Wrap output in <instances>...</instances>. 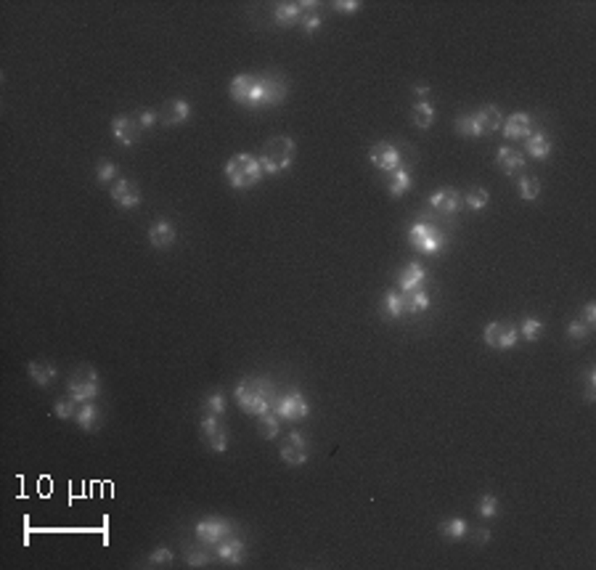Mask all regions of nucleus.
Here are the masks:
<instances>
[{"mask_svg": "<svg viewBox=\"0 0 596 570\" xmlns=\"http://www.w3.org/2000/svg\"><path fill=\"white\" fill-rule=\"evenodd\" d=\"M231 99L247 107V109H268V107H279L284 104L289 85L281 75H236L231 80Z\"/></svg>", "mask_w": 596, "mask_h": 570, "instance_id": "1", "label": "nucleus"}, {"mask_svg": "<svg viewBox=\"0 0 596 570\" xmlns=\"http://www.w3.org/2000/svg\"><path fill=\"white\" fill-rule=\"evenodd\" d=\"M233 395H236L238 406H241L247 414H252V417H257V419H260L262 414H268V411H276V404H279L276 387H273V382L271 380H265V377H247V380H241V382L236 384Z\"/></svg>", "mask_w": 596, "mask_h": 570, "instance_id": "2", "label": "nucleus"}, {"mask_svg": "<svg viewBox=\"0 0 596 570\" xmlns=\"http://www.w3.org/2000/svg\"><path fill=\"white\" fill-rule=\"evenodd\" d=\"M504 125V111L496 107V104H488V107H480L472 114H458L454 122V128L458 135L464 138H482L488 133L501 131Z\"/></svg>", "mask_w": 596, "mask_h": 570, "instance_id": "3", "label": "nucleus"}, {"mask_svg": "<svg viewBox=\"0 0 596 570\" xmlns=\"http://www.w3.org/2000/svg\"><path fill=\"white\" fill-rule=\"evenodd\" d=\"M294 152H297V146H294V141L289 135H273V138H268V141L262 143L260 154H257L262 173L265 176H281V173H286L294 162Z\"/></svg>", "mask_w": 596, "mask_h": 570, "instance_id": "4", "label": "nucleus"}, {"mask_svg": "<svg viewBox=\"0 0 596 570\" xmlns=\"http://www.w3.org/2000/svg\"><path fill=\"white\" fill-rule=\"evenodd\" d=\"M262 176H265V173H262L260 159H257L255 154L238 152L226 162L228 186L236 188V191H247V188L257 186L262 181Z\"/></svg>", "mask_w": 596, "mask_h": 570, "instance_id": "5", "label": "nucleus"}, {"mask_svg": "<svg viewBox=\"0 0 596 570\" xmlns=\"http://www.w3.org/2000/svg\"><path fill=\"white\" fill-rule=\"evenodd\" d=\"M101 393V377L93 366H77L75 372L66 380V395L77 401V404H87L96 401Z\"/></svg>", "mask_w": 596, "mask_h": 570, "instance_id": "6", "label": "nucleus"}, {"mask_svg": "<svg viewBox=\"0 0 596 570\" xmlns=\"http://www.w3.org/2000/svg\"><path fill=\"white\" fill-rule=\"evenodd\" d=\"M408 241L413 244V250L422 255H437L443 253L445 247V236L440 229H434L430 220L419 218L408 231Z\"/></svg>", "mask_w": 596, "mask_h": 570, "instance_id": "7", "label": "nucleus"}, {"mask_svg": "<svg viewBox=\"0 0 596 570\" xmlns=\"http://www.w3.org/2000/svg\"><path fill=\"white\" fill-rule=\"evenodd\" d=\"M482 342L488 348H493V351H511L520 342L517 324H511V321H490L488 327L482 329Z\"/></svg>", "mask_w": 596, "mask_h": 570, "instance_id": "8", "label": "nucleus"}, {"mask_svg": "<svg viewBox=\"0 0 596 570\" xmlns=\"http://www.w3.org/2000/svg\"><path fill=\"white\" fill-rule=\"evenodd\" d=\"M233 523L226 520V517H202L194 526V536L207 544V547H215L217 541H223L226 536H233Z\"/></svg>", "mask_w": 596, "mask_h": 570, "instance_id": "9", "label": "nucleus"}, {"mask_svg": "<svg viewBox=\"0 0 596 570\" xmlns=\"http://www.w3.org/2000/svg\"><path fill=\"white\" fill-rule=\"evenodd\" d=\"M279 451H281L284 464H289V467H303L305 461H308V456H310V443L305 438V432L292 430L289 435H284L281 438V449Z\"/></svg>", "mask_w": 596, "mask_h": 570, "instance_id": "10", "label": "nucleus"}, {"mask_svg": "<svg viewBox=\"0 0 596 570\" xmlns=\"http://www.w3.org/2000/svg\"><path fill=\"white\" fill-rule=\"evenodd\" d=\"M202 440L209 451L215 454H226L228 451V428L223 425V419L215 414H205L202 417Z\"/></svg>", "mask_w": 596, "mask_h": 570, "instance_id": "11", "label": "nucleus"}, {"mask_svg": "<svg viewBox=\"0 0 596 570\" xmlns=\"http://www.w3.org/2000/svg\"><path fill=\"white\" fill-rule=\"evenodd\" d=\"M369 162L382 173H395L398 167H403V154L401 149L390 141H379L369 149Z\"/></svg>", "mask_w": 596, "mask_h": 570, "instance_id": "12", "label": "nucleus"}, {"mask_svg": "<svg viewBox=\"0 0 596 570\" xmlns=\"http://www.w3.org/2000/svg\"><path fill=\"white\" fill-rule=\"evenodd\" d=\"M276 414L281 419H286V422H297V419H305L310 414V404H308V398L300 390H289V393H284L279 398Z\"/></svg>", "mask_w": 596, "mask_h": 570, "instance_id": "13", "label": "nucleus"}, {"mask_svg": "<svg viewBox=\"0 0 596 570\" xmlns=\"http://www.w3.org/2000/svg\"><path fill=\"white\" fill-rule=\"evenodd\" d=\"M109 194L114 199V205L119 210H135L141 205V186L130 181V178H117L111 186H109Z\"/></svg>", "mask_w": 596, "mask_h": 570, "instance_id": "14", "label": "nucleus"}, {"mask_svg": "<svg viewBox=\"0 0 596 570\" xmlns=\"http://www.w3.org/2000/svg\"><path fill=\"white\" fill-rule=\"evenodd\" d=\"M141 125L135 120V114H117L111 120V135L119 146H135L141 141Z\"/></svg>", "mask_w": 596, "mask_h": 570, "instance_id": "15", "label": "nucleus"}, {"mask_svg": "<svg viewBox=\"0 0 596 570\" xmlns=\"http://www.w3.org/2000/svg\"><path fill=\"white\" fill-rule=\"evenodd\" d=\"M464 207V199H461V191L458 188H437L432 197H430V210L443 215V218H451L458 210Z\"/></svg>", "mask_w": 596, "mask_h": 570, "instance_id": "16", "label": "nucleus"}, {"mask_svg": "<svg viewBox=\"0 0 596 570\" xmlns=\"http://www.w3.org/2000/svg\"><path fill=\"white\" fill-rule=\"evenodd\" d=\"M501 131H504V135L511 138V141H525V138L535 131V120H533L530 111H514L509 117H504Z\"/></svg>", "mask_w": 596, "mask_h": 570, "instance_id": "17", "label": "nucleus"}, {"mask_svg": "<svg viewBox=\"0 0 596 570\" xmlns=\"http://www.w3.org/2000/svg\"><path fill=\"white\" fill-rule=\"evenodd\" d=\"M310 8H318V3H313V0H303V3H279V6L273 8V19H276V24H281V27H294V24L303 22L305 11H310Z\"/></svg>", "mask_w": 596, "mask_h": 570, "instance_id": "18", "label": "nucleus"}, {"mask_svg": "<svg viewBox=\"0 0 596 570\" xmlns=\"http://www.w3.org/2000/svg\"><path fill=\"white\" fill-rule=\"evenodd\" d=\"M215 554L226 565H244V559H247V544L236 536H226L223 541L215 544Z\"/></svg>", "mask_w": 596, "mask_h": 570, "instance_id": "19", "label": "nucleus"}, {"mask_svg": "<svg viewBox=\"0 0 596 570\" xmlns=\"http://www.w3.org/2000/svg\"><path fill=\"white\" fill-rule=\"evenodd\" d=\"M175 239H178V231H175V226L170 220L167 218L154 220L152 229H149V244H152L154 250H170L175 244Z\"/></svg>", "mask_w": 596, "mask_h": 570, "instance_id": "20", "label": "nucleus"}, {"mask_svg": "<svg viewBox=\"0 0 596 570\" xmlns=\"http://www.w3.org/2000/svg\"><path fill=\"white\" fill-rule=\"evenodd\" d=\"M191 117V104L183 99H173L167 101L162 109H159V122L167 125V128H175V125H183Z\"/></svg>", "mask_w": 596, "mask_h": 570, "instance_id": "21", "label": "nucleus"}, {"mask_svg": "<svg viewBox=\"0 0 596 570\" xmlns=\"http://www.w3.org/2000/svg\"><path fill=\"white\" fill-rule=\"evenodd\" d=\"M496 165H499V170L504 173V176H517V173L525 170L528 159H525V154L517 152V149H511V146H501L499 152H496Z\"/></svg>", "mask_w": 596, "mask_h": 570, "instance_id": "22", "label": "nucleus"}, {"mask_svg": "<svg viewBox=\"0 0 596 570\" xmlns=\"http://www.w3.org/2000/svg\"><path fill=\"white\" fill-rule=\"evenodd\" d=\"M427 276L430 274H427V268H424L422 263H408L401 274H398V286H401L403 295H408L413 289H422L424 281H427Z\"/></svg>", "mask_w": 596, "mask_h": 570, "instance_id": "23", "label": "nucleus"}, {"mask_svg": "<svg viewBox=\"0 0 596 570\" xmlns=\"http://www.w3.org/2000/svg\"><path fill=\"white\" fill-rule=\"evenodd\" d=\"M379 316L384 321H398L401 316H406V295H403L401 289L384 292V297H382L379 303Z\"/></svg>", "mask_w": 596, "mask_h": 570, "instance_id": "24", "label": "nucleus"}, {"mask_svg": "<svg viewBox=\"0 0 596 570\" xmlns=\"http://www.w3.org/2000/svg\"><path fill=\"white\" fill-rule=\"evenodd\" d=\"M75 422H77V428L85 430V432L98 430V425H101V411H98V406L93 404V401L80 404V408H77V414H75Z\"/></svg>", "mask_w": 596, "mask_h": 570, "instance_id": "25", "label": "nucleus"}, {"mask_svg": "<svg viewBox=\"0 0 596 570\" xmlns=\"http://www.w3.org/2000/svg\"><path fill=\"white\" fill-rule=\"evenodd\" d=\"M525 152L530 154L533 159H546L552 154V141L543 131H533L528 138H525Z\"/></svg>", "mask_w": 596, "mask_h": 570, "instance_id": "26", "label": "nucleus"}, {"mask_svg": "<svg viewBox=\"0 0 596 570\" xmlns=\"http://www.w3.org/2000/svg\"><path fill=\"white\" fill-rule=\"evenodd\" d=\"M27 374H30V380H32L35 384L48 387V384L56 380L59 369H56L54 363H48V361H30V363H27Z\"/></svg>", "mask_w": 596, "mask_h": 570, "instance_id": "27", "label": "nucleus"}, {"mask_svg": "<svg viewBox=\"0 0 596 570\" xmlns=\"http://www.w3.org/2000/svg\"><path fill=\"white\" fill-rule=\"evenodd\" d=\"M411 122L419 128V131H430L434 125V107H432V101L427 99V101H416L413 104V109H411Z\"/></svg>", "mask_w": 596, "mask_h": 570, "instance_id": "28", "label": "nucleus"}, {"mask_svg": "<svg viewBox=\"0 0 596 570\" xmlns=\"http://www.w3.org/2000/svg\"><path fill=\"white\" fill-rule=\"evenodd\" d=\"M430 305H432V297L427 295L424 289H413V292L406 295V313L408 316H419L424 310H430Z\"/></svg>", "mask_w": 596, "mask_h": 570, "instance_id": "29", "label": "nucleus"}, {"mask_svg": "<svg viewBox=\"0 0 596 570\" xmlns=\"http://www.w3.org/2000/svg\"><path fill=\"white\" fill-rule=\"evenodd\" d=\"M413 186V178H411V170L408 167H398L395 173H392V181H390V197H403V194H408Z\"/></svg>", "mask_w": 596, "mask_h": 570, "instance_id": "30", "label": "nucleus"}, {"mask_svg": "<svg viewBox=\"0 0 596 570\" xmlns=\"http://www.w3.org/2000/svg\"><path fill=\"white\" fill-rule=\"evenodd\" d=\"M440 533L445 538H451V541H461L469 533V523H466L464 517H448V520L440 523Z\"/></svg>", "mask_w": 596, "mask_h": 570, "instance_id": "31", "label": "nucleus"}, {"mask_svg": "<svg viewBox=\"0 0 596 570\" xmlns=\"http://www.w3.org/2000/svg\"><path fill=\"white\" fill-rule=\"evenodd\" d=\"M464 207H469L472 212H480V210H485L488 207V202H490V194H488V188H482V186H472L469 191H466L464 197Z\"/></svg>", "mask_w": 596, "mask_h": 570, "instance_id": "32", "label": "nucleus"}, {"mask_svg": "<svg viewBox=\"0 0 596 570\" xmlns=\"http://www.w3.org/2000/svg\"><path fill=\"white\" fill-rule=\"evenodd\" d=\"M517 332H520V340L538 342L541 340V334H543V321L541 318H533V316L522 318V324L517 327Z\"/></svg>", "mask_w": 596, "mask_h": 570, "instance_id": "33", "label": "nucleus"}, {"mask_svg": "<svg viewBox=\"0 0 596 570\" xmlns=\"http://www.w3.org/2000/svg\"><path fill=\"white\" fill-rule=\"evenodd\" d=\"M517 191H520V197L525 202H535V199L541 197V181L533 176H522L517 181Z\"/></svg>", "mask_w": 596, "mask_h": 570, "instance_id": "34", "label": "nucleus"}, {"mask_svg": "<svg viewBox=\"0 0 596 570\" xmlns=\"http://www.w3.org/2000/svg\"><path fill=\"white\" fill-rule=\"evenodd\" d=\"M257 425L262 428V438L265 440H276L279 438V430H281V417L276 411H268L257 419Z\"/></svg>", "mask_w": 596, "mask_h": 570, "instance_id": "35", "label": "nucleus"}, {"mask_svg": "<svg viewBox=\"0 0 596 570\" xmlns=\"http://www.w3.org/2000/svg\"><path fill=\"white\" fill-rule=\"evenodd\" d=\"M183 559L188 568H207V565L212 562V552H209V549H202V547H191V549H186Z\"/></svg>", "mask_w": 596, "mask_h": 570, "instance_id": "36", "label": "nucleus"}, {"mask_svg": "<svg viewBox=\"0 0 596 570\" xmlns=\"http://www.w3.org/2000/svg\"><path fill=\"white\" fill-rule=\"evenodd\" d=\"M205 414H215V417H223V414H226V395H223V390H212V393H207Z\"/></svg>", "mask_w": 596, "mask_h": 570, "instance_id": "37", "label": "nucleus"}, {"mask_svg": "<svg viewBox=\"0 0 596 570\" xmlns=\"http://www.w3.org/2000/svg\"><path fill=\"white\" fill-rule=\"evenodd\" d=\"M77 408H80V404L72 401V398L66 395V398H59V401L54 404V417L56 419H75Z\"/></svg>", "mask_w": 596, "mask_h": 570, "instance_id": "38", "label": "nucleus"}, {"mask_svg": "<svg viewBox=\"0 0 596 570\" xmlns=\"http://www.w3.org/2000/svg\"><path fill=\"white\" fill-rule=\"evenodd\" d=\"M117 165H111L109 159H101L98 162V170H96V181L101 183V186H111L114 181H117Z\"/></svg>", "mask_w": 596, "mask_h": 570, "instance_id": "39", "label": "nucleus"}, {"mask_svg": "<svg viewBox=\"0 0 596 570\" xmlns=\"http://www.w3.org/2000/svg\"><path fill=\"white\" fill-rule=\"evenodd\" d=\"M477 512H480V517H485V520H493V517L499 515V499L493 494H485L480 499V504H477Z\"/></svg>", "mask_w": 596, "mask_h": 570, "instance_id": "40", "label": "nucleus"}, {"mask_svg": "<svg viewBox=\"0 0 596 570\" xmlns=\"http://www.w3.org/2000/svg\"><path fill=\"white\" fill-rule=\"evenodd\" d=\"M175 559V554H173V549H167V547H157L149 554V559H146V565H152V568H162V565H170Z\"/></svg>", "mask_w": 596, "mask_h": 570, "instance_id": "41", "label": "nucleus"}, {"mask_svg": "<svg viewBox=\"0 0 596 570\" xmlns=\"http://www.w3.org/2000/svg\"><path fill=\"white\" fill-rule=\"evenodd\" d=\"M591 332H594V329H588L580 318H575V321H570V324H567V337H570V340H575V342L588 340V337H591Z\"/></svg>", "mask_w": 596, "mask_h": 570, "instance_id": "42", "label": "nucleus"}, {"mask_svg": "<svg viewBox=\"0 0 596 570\" xmlns=\"http://www.w3.org/2000/svg\"><path fill=\"white\" fill-rule=\"evenodd\" d=\"M318 27H324V13L321 11H305L303 16V32L305 35H315Z\"/></svg>", "mask_w": 596, "mask_h": 570, "instance_id": "43", "label": "nucleus"}, {"mask_svg": "<svg viewBox=\"0 0 596 570\" xmlns=\"http://www.w3.org/2000/svg\"><path fill=\"white\" fill-rule=\"evenodd\" d=\"M135 120H138V125H141V131H146V128H154V125L159 122V111L157 109H141L138 114H135Z\"/></svg>", "mask_w": 596, "mask_h": 570, "instance_id": "44", "label": "nucleus"}, {"mask_svg": "<svg viewBox=\"0 0 596 570\" xmlns=\"http://www.w3.org/2000/svg\"><path fill=\"white\" fill-rule=\"evenodd\" d=\"M596 401V369L588 366L585 372V404H594Z\"/></svg>", "mask_w": 596, "mask_h": 570, "instance_id": "45", "label": "nucleus"}, {"mask_svg": "<svg viewBox=\"0 0 596 570\" xmlns=\"http://www.w3.org/2000/svg\"><path fill=\"white\" fill-rule=\"evenodd\" d=\"M580 321H583L588 329H594V327H596V303H594V300L583 305V316H580Z\"/></svg>", "mask_w": 596, "mask_h": 570, "instance_id": "46", "label": "nucleus"}, {"mask_svg": "<svg viewBox=\"0 0 596 570\" xmlns=\"http://www.w3.org/2000/svg\"><path fill=\"white\" fill-rule=\"evenodd\" d=\"M358 8H360V3H358V0H336V3H334V11L336 13H345V16L355 13Z\"/></svg>", "mask_w": 596, "mask_h": 570, "instance_id": "47", "label": "nucleus"}, {"mask_svg": "<svg viewBox=\"0 0 596 570\" xmlns=\"http://www.w3.org/2000/svg\"><path fill=\"white\" fill-rule=\"evenodd\" d=\"M475 538H477V544H488V541H490V530H488V528H480V530H475Z\"/></svg>", "mask_w": 596, "mask_h": 570, "instance_id": "48", "label": "nucleus"}, {"mask_svg": "<svg viewBox=\"0 0 596 570\" xmlns=\"http://www.w3.org/2000/svg\"><path fill=\"white\" fill-rule=\"evenodd\" d=\"M413 93L419 96V101H427V96H430V88H427V85H416V88H413Z\"/></svg>", "mask_w": 596, "mask_h": 570, "instance_id": "49", "label": "nucleus"}]
</instances>
